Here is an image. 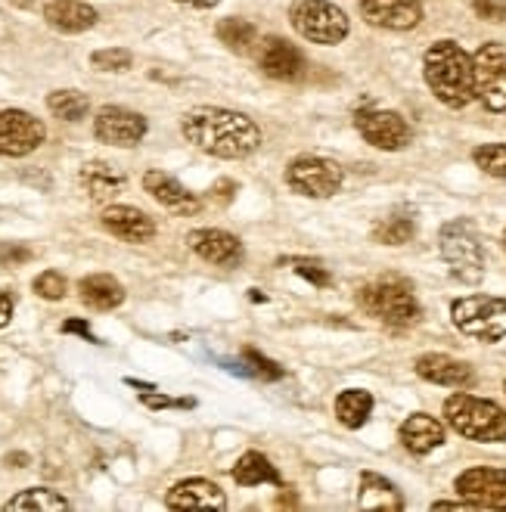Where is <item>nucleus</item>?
Wrapping results in <instances>:
<instances>
[{
  "mask_svg": "<svg viewBox=\"0 0 506 512\" xmlns=\"http://www.w3.org/2000/svg\"><path fill=\"white\" fill-rule=\"evenodd\" d=\"M181 131L196 149L215 159H246L261 146V128L252 118L221 106L190 109L181 122Z\"/></svg>",
  "mask_w": 506,
  "mask_h": 512,
  "instance_id": "nucleus-1",
  "label": "nucleus"
},
{
  "mask_svg": "<svg viewBox=\"0 0 506 512\" xmlns=\"http://www.w3.org/2000/svg\"><path fill=\"white\" fill-rule=\"evenodd\" d=\"M423 75L432 94L451 109H463L475 97L472 56L457 41H438L426 50Z\"/></svg>",
  "mask_w": 506,
  "mask_h": 512,
  "instance_id": "nucleus-2",
  "label": "nucleus"
},
{
  "mask_svg": "<svg viewBox=\"0 0 506 512\" xmlns=\"http://www.w3.org/2000/svg\"><path fill=\"white\" fill-rule=\"evenodd\" d=\"M444 419L448 426L479 444H497L506 441V410L497 407L494 401L466 395V391H457L448 401H444Z\"/></svg>",
  "mask_w": 506,
  "mask_h": 512,
  "instance_id": "nucleus-3",
  "label": "nucleus"
},
{
  "mask_svg": "<svg viewBox=\"0 0 506 512\" xmlns=\"http://www.w3.org/2000/svg\"><path fill=\"white\" fill-rule=\"evenodd\" d=\"M357 305L364 308V314L376 317L385 326H395V329L413 326L423 317L420 301H416L413 289L404 280H392V277L364 286L361 292H357Z\"/></svg>",
  "mask_w": 506,
  "mask_h": 512,
  "instance_id": "nucleus-4",
  "label": "nucleus"
},
{
  "mask_svg": "<svg viewBox=\"0 0 506 512\" xmlns=\"http://www.w3.org/2000/svg\"><path fill=\"white\" fill-rule=\"evenodd\" d=\"M451 320L463 336L479 342L506 339V298L497 295H466L451 305Z\"/></svg>",
  "mask_w": 506,
  "mask_h": 512,
  "instance_id": "nucleus-5",
  "label": "nucleus"
},
{
  "mask_svg": "<svg viewBox=\"0 0 506 512\" xmlns=\"http://www.w3.org/2000/svg\"><path fill=\"white\" fill-rule=\"evenodd\" d=\"M438 246H441V258L448 261L451 274L460 283H479L485 277V252L479 243V233L472 230L469 221L444 224Z\"/></svg>",
  "mask_w": 506,
  "mask_h": 512,
  "instance_id": "nucleus-6",
  "label": "nucleus"
},
{
  "mask_svg": "<svg viewBox=\"0 0 506 512\" xmlns=\"http://www.w3.org/2000/svg\"><path fill=\"white\" fill-rule=\"evenodd\" d=\"M289 19H292V28L305 41L326 44V47L345 41L351 32L348 16L336 4H330V0H295Z\"/></svg>",
  "mask_w": 506,
  "mask_h": 512,
  "instance_id": "nucleus-7",
  "label": "nucleus"
},
{
  "mask_svg": "<svg viewBox=\"0 0 506 512\" xmlns=\"http://www.w3.org/2000/svg\"><path fill=\"white\" fill-rule=\"evenodd\" d=\"M286 184L308 199H330L342 190L345 171L320 156H299L286 168Z\"/></svg>",
  "mask_w": 506,
  "mask_h": 512,
  "instance_id": "nucleus-8",
  "label": "nucleus"
},
{
  "mask_svg": "<svg viewBox=\"0 0 506 512\" xmlns=\"http://www.w3.org/2000/svg\"><path fill=\"white\" fill-rule=\"evenodd\" d=\"M475 66V97L488 112H506V50L485 44L472 56Z\"/></svg>",
  "mask_w": 506,
  "mask_h": 512,
  "instance_id": "nucleus-9",
  "label": "nucleus"
},
{
  "mask_svg": "<svg viewBox=\"0 0 506 512\" xmlns=\"http://www.w3.org/2000/svg\"><path fill=\"white\" fill-rule=\"evenodd\" d=\"M47 128L41 118L25 109H4L0 112V156L22 159L44 143Z\"/></svg>",
  "mask_w": 506,
  "mask_h": 512,
  "instance_id": "nucleus-10",
  "label": "nucleus"
},
{
  "mask_svg": "<svg viewBox=\"0 0 506 512\" xmlns=\"http://www.w3.org/2000/svg\"><path fill=\"white\" fill-rule=\"evenodd\" d=\"M354 128L370 146L385 149V153H398L410 143V125L398 112H385V109H364L354 115Z\"/></svg>",
  "mask_w": 506,
  "mask_h": 512,
  "instance_id": "nucleus-11",
  "label": "nucleus"
},
{
  "mask_svg": "<svg viewBox=\"0 0 506 512\" xmlns=\"http://www.w3.org/2000/svg\"><path fill=\"white\" fill-rule=\"evenodd\" d=\"M457 494L472 503V509H506V469H466L457 475Z\"/></svg>",
  "mask_w": 506,
  "mask_h": 512,
  "instance_id": "nucleus-12",
  "label": "nucleus"
},
{
  "mask_svg": "<svg viewBox=\"0 0 506 512\" xmlns=\"http://www.w3.org/2000/svg\"><path fill=\"white\" fill-rule=\"evenodd\" d=\"M94 134L109 146H137L146 137V118L122 106H103L94 118Z\"/></svg>",
  "mask_w": 506,
  "mask_h": 512,
  "instance_id": "nucleus-13",
  "label": "nucleus"
},
{
  "mask_svg": "<svg viewBox=\"0 0 506 512\" xmlns=\"http://www.w3.org/2000/svg\"><path fill=\"white\" fill-rule=\"evenodd\" d=\"M361 16L376 28H392V32H407L423 22L420 0H357Z\"/></svg>",
  "mask_w": 506,
  "mask_h": 512,
  "instance_id": "nucleus-14",
  "label": "nucleus"
},
{
  "mask_svg": "<svg viewBox=\"0 0 506 512\" xmlns=\"http://www.w3.org/2000/svg\"><path fill=\"white\" fill-rule=\"evenodd\" d=\"M187 246L208 264L218 267H236L243 261V243L227 230L218 227H202L187 236Z\"/></svg>",
  "mask_w": 506,
  "mask_h": 512,
  "instance_id": "nucleus-15",
  "label": "nucleus"
},
{
  "mask_svg": "<svg viewBox=\"0 0 506 512\" xmlns=\"http://www.w3.org/2000/svg\"><path fill=\"white\" fill-rule=\"evenodd\" d=\"M258 66L267 78L277 81H295L305 72V56L299 47H292L283 38H264L258 50Z\"/></svg>",
  "mask_w": 506,
  "mask_h": 512,
  "instance_id": "nucleus-16",
  "label": "nucleus"
},
{
  "mask_svg": "<svg viewBox=\"0 0 506 512\" xmlns=\"http://www.w3.org/2000/svg\"><path fill=\"white\" fill-rule=\"evenodd\" d=\"M100 221L112 236L122 239V243L140 246V243H150V239L156 236L153 218L146 212H140V208H134V205H109Z\"/></svg>",
  "mask_w": 506,
  "mask_h": 512,
  "instance_id": "nucleus-17",
  "label": "nucleus"
},
{
  "mask_svg": "<svg viewBox=\"0 0 506 512\" xmlns=\"http://www.w3.org/2000/svg\"><path fill=\"white\" fill-rule=\"evenodd\" d=\"M143 190L150 193L159 205L171 208V212H177V215H196L199 212V199L181 184V180L165 174V171H146Z\"/></svg>",
  "mask_w": 506,
  "mask_h": 512,
  "instance_id": "nucleus-18",
  "label": "nucleus"
},
{
  "mask_svg": "<svg viewBox=\"0 0 506 512\" xmlns=\"http://www.w3.org/2000/svg\"><path fill=\"white\" fill-rule=\"evenodd\" d=\"M168 509H227V497L218 485L205 478H187L177 481L165 497Z\"/></svg>",
  "mask_w": 506,
  "mask_h": 512,
  "instance_id": "nucleus-19",
  "label": "nucleus"
},
{
  "mask_svg": "<svg viewBox=\"0 0 506 512\" xmlns=\"http://www.w3.org/2000/svg\"><path fill=\"white\" fill-rule=\"evenodd\" d=\"M416 376L432 385H448V388H469L475 382L472 367L448 354H423L416 360Z\"/></svg>",
  "mask_w": 506,
  "mask_h": 512,
  "instance_id": "nucleus-20",
  "label": "nucleus"
},
{
  "mask_svg": "<svg viewBox=\"0 0 506 512\" xmlns=\"http://www.w3.org/2000/svg\"><path fill=\"white\" fill-rule=\"evenodd\" d=\"M44 19L56 32L78 35V32H87V28H94L97 10L91 4H84V0H50L44 7Z\"/></svg>",
  "mask_w": 506,
  "mask_h": 512,
  "instance_id": "nucleus-21",
  "label": "nucleus"
},
{
  "mask_svg": "<svg viewBox=\"0 0 506 512\" xmlns=\"http://www.w3.org/2000/svg\"><path fill=\"white\" fill-rule=\"evenodd\" d=\"M401 444L410 450V454L426 457L435 447L444 444V426L429 413H413L404 419V426H401Z\"/></svg>",
  "mask_w": 506,
  "mask_h": 512,
  "instance_id": "nucleus-22",
  "label": "nucleus"
},
{
  "mask_svg": "<svg viewBox=\"0 0 506 512\" xmlns=\"http://www.w3.org/2000/svg\"><path fill=\"white\" fill-rule=\"evenodd\" d=\"M81 187L94 202H112L125 190V174L109 162H87L81 168Z\"/></svg>",
  "mask_w": 506,
  "mask_h": 512,
  "instance_id": "nucleus-23",
  "label": "nucleus"
},
{
  "mask_svg": "<svg viewBox=\"0 0 506 512\" xmlns=\"http://www.w3.org/2000/svg\"><path fill=\"white\" fill-rule=\"evenodd\" d=\"M78 292H81V301L87 308L94 311H115L118 305L125 301V289L115 277L109 274H94V277H84L78 283Z\"/></svg>",
  "mask_w": 506,
  "mask_h": 512,
  "instance_id": "nucleus-24",
  "label": "nucleus"
},
{
  "mask_svg": "<svg viewBox=\"0 0 506 512\" xmlns=\"http://www.w3.org/2000/svg\"><path fill=\"white\" fill-rule=\"evenodd\" d=\"M357 503L364 509H385V512H398L404 509V500L398 494V488L389 478H382L376 472H364L361 475V491H357Z\"/></svg>",
  "mask_w": 506,
  "mask_h": 512,
  "instance_id": "nucleus-25",
  "label": "nucleus"
},
{
  "mask_svg": "<svg viewBox=\"0 0 506 512\" xmlns=\"http://www.w3.org/2000/svg\"><path fill=\"white\" fill-rule=\"evenodd\" d=\"M233 481L236 485H246V488H255V485H280V472L277 466L267 460L258 450H249L233 466Z\"/></svg>",
  "mask_w": 506,
  "mask_h": 512,
  "instance_id": "nucleus-26",
  "label": "nucleus"
},
{
  "mask_svg": "<svg viewBox=\"0 0 506 512\" xmlns=\"http://www.w3.org/2000/svg\"><path fill=\"white\" fill-rule=\"evenodd\" d=\"M373 413V395L364 388H348L336 398V416L345 429H361Z\"/></svg>",
  "mask_w": 506,
  "mask_h": 512,
  "instance_id": "nucleus-27",
  "label": "nucleus"
},
{
  "mask_svg": "<svg viewBox=\"0 0 506 512\" xmlns=\"http://www.w3.org/2000/svg\"><path fill=\"white\" fill-rule=\"evenodd\" d=\"M22 509L59 512V509H69V500L59 497L50 488H28V491H19L13 500H7V512H22Z\"/></svg>",
  "mask_w": 506,
  "mask_h": 512,
  "instance_id": "nucleus-28",
  "label": "nucleus"
},
{
  "mask_svg": "<svg viewBox=\"0 0 506 512\" xmlns=\"http://www.w3.org/2000/svg\"><path fill=\"white\" fill-rule=\"evenodd\" d=\"M47 109L63 118V122H81V118L91 112V100H87L81 90H53L47 97Z\"/></svg>",
  "mask_w": 506,
  "mask_h": 512,
  "instance_id": "nucleus-29",
  "label": "nucleus"
},
{
  "mask_svg": "<svg viewBox=\"0 0 506 512\" xmlns=\"http://www.w3.org/2000/svg\"><path fill=\"white\" fill-rule=\"evenodd\" d=\"M218 38H221V44H227L236 53H249L255 44V28L246 19H224L218 25Z\"/></svg>",
  "mask_w": 506,
  "mask_h": 512,
  "instance_id": "nucleus-30",
  "label": "nucleus"
},
{
  "mask_svg": "<svg viewBox=\"0 0 506 512\" xmlns=\"http://www.w3.org/2000/svg\"><path fill=\"white\" fill-rule=\"evenodd\" d=\"M413 233H416V227L410 218H385L382 224H376L373 239L382 246H404L413 239Z\"/></svg>",
  "mask_w": 506,
  "mask_h": 512,
  "instance_id": "nucleus-31",
  "label": "nucleus"
},
{
  "mask_svg": "<svg viewBox=\"0 0 506 512\" xmlns=\"http://www.w3.org/2000/svg\"><path fill=\"white\" fill-rule=\"evenodd\" d=\"M472 159L485 174L506 180V143H485V146L475 149Z\"/></svg>",
  "mask_w": 506,
  "mask_h": 512,
  "instance_id": "nucleus-32",
  "label": "nucleus"
},
{
  "mask_svg": "<svg viewBox=\"0 0 506 512\" xmlns=\"http://www.w3.org/2000/svg\"><path fill=\"white\" fill-rule=\"evenodd\" d=\"M91 63H94V69H100V72H128L131 63H134V56H131V50H125V47H109V50H97V53L91 56Z\"/></svg>",
  "mask_w": 506,
  "mask_h": 512,
  "instance_id": "nucleus-33",
  "label": "nucleus"
},
{
  "mask_svg": "<svg viewBox=\"0 0 506 512\" xmlns=\"http://www.w3.org/2000/svg\"><path fill=\"white\" fill-rule=\"evenodd\" d=\"M35 292L44 301H59L66 295V277L59 274V270H44L41 277H35Z\"/></svg>",
  "mask_w": 506,
  "mask_h": 512,
  "instance_id": "nucleus-34",
  "label": "nucleus"
},
{
  "mask_svg": "<svg viewBox=\"0 0 506 512\" xmlns=\"http://www.w3.org/2000/svg\"><path fill=\"white\" fill-rule=\"evenodd\" d=\"M292 270H295V274H299V277H305L308 283H314V286H330V274H326V267H320L317 261H311V258H289L286 261Z\"/></svg>",
  "mask_w": 506,
  "mask_h": 512,
  "instance_id": "nucleus-35",
  "label": "nucleus"
},
{
  "mask_svg": "<svg viewBox=\"0 0 506 512\" xmlns=\"http://www.w3.org/2000/svg\"><path fill=\"white\" fill-rule=\"evenodd\" d=\"M243 357H246V364H249V373H255L261 379H283V370L274 364V360H267V357H261L255 351H246Z\"/></svg>",
  "mask_w": 506,
  "mask_h": 512,
  "instance_id": "nucleus-36",
  "label": "nucleus"
},
{
  "mask_svg": "<svg viewBox=\"0 0 506 512\" xmlns=\"http://www.w3.org/2000/svg\"><path fill=\"white\" fill-rule=\"evenodd\" d=\"M472 7L488 22H506V0H475Z\"/></svg>",
  "mask_w": 506,
  "mask_h": 512,
  "instance_id": "nucleus-37",
  "label": "nucleus"
},
{
  "mask_svg": "<svg viewBox=\"0 0 506 512\" xmlns=\"http://www.w3.org/2000/svg\"><path fill=\"white\" fill-rule=\"evenodd\" d=\"M32 261V252H28L25 246H0V264L4 267H16V264H25Z\"/></svg>",
  "mask_w": 506,
  "mask_h": 512,
  "instance_id": "nucleus-38",
  "label": "nucleus"
},
{
  "mask_svg": "<svg viewBox=\"0 0 506 512\" xmlns=\"http://www.w3.org/2000/svg\"><path fill=\"white\" fill-rule=\"evenodd\" d=\"M10 320H13V295L0 292V329L10 326Z\"/></svg>",
  "mask_w": 506,
  "mask_h": 512,
  "instance_id": "nucleus-39",
  "label": "nucleus"
},
{
  "mask_svg": "<svg viewBox=\"0 0 506 512\" xmlns=\"http://www.w3.org/2000/svg\"><path fill=\"white\" fill-rule=\"evenodd\" d=\"M143 404H150V407H193V401H171L162 395H143Z\"/></svg>",
  "mask_w": 506,
  "mask_h": 512,
  "instance_id": "nucleus-40",
  "label": "nucleus"
},
{
  "mask_svg": "<svg viewBox=\"0 0 506 512\" xmlns=\"http://www.w3.org/2000/svg\"><path fill=\"white\" fill-rule=\"evenodd\" d=\"M63 333H78V336H84L87 342H97V339H94V333H91V326L81 323V320H69V323H63Z\"/></svg>",
  "mask_w": 506,
  "mask_h": 512,
  "instance_id": "nucleus-41",
  "label": "nucleus"
},
{
  "mask_svg": "<svg viewBox=\"0 0 506 512\" xmlns=\"http://www.w3.org/2000/svg\"><path fill=\"white\" fill-rule=\"evenodd\" d=\"M174 4L196 7V10H212V7H218V4H221V0H174Z\"/></svg>",
  "mask_w": 506,
  "mask_h": 512,
  "instance_id": "nucleus-42",
  "label": "nucleus"
},
{
  "mask_svg": "<svg viewBox=\"0 0 506 512\" xmlns=\"http://www.w3.org/2000/svg\"><path fill=\"white\" fill-rule=\"evenodd\" d=\"M503 249H506V230H503Z\"/></svg>",
  "mask_w": 506,
  "mask_h": 512,
  "instance_id": "nucleus-43",
  "label": "nucleus"
},
{
  "mask_svg": "<svg viewBox=\"0 0 506 512\" xmlns=\"http://www.w3.org/2000/svg\"><path fill=\"white\" fill-rule=\"evenodd\" d=\"M503 391H506V385H503Z\"/></svg>",
  "mask_w": 506,
  "mask_h": 512,
  "instance_id": "nucleus-44",
  "label": "nucleus"
}]
</instances>
